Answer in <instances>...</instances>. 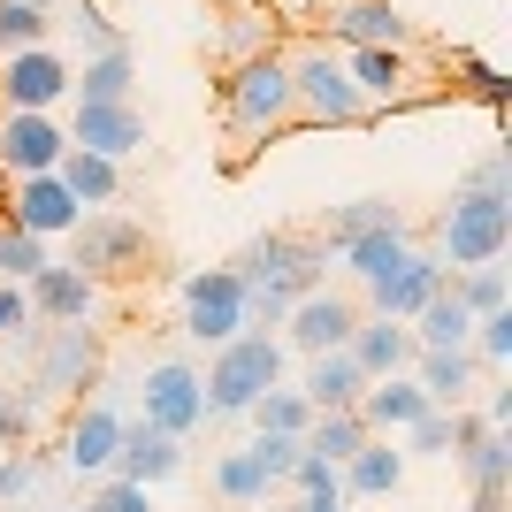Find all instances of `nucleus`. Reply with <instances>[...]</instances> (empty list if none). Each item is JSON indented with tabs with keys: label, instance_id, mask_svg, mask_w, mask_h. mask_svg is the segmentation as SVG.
I'll return each instance as SVG.
<instances>
[{
	"label": "nucleus",
	"instance_id": "obj_15",
	"mask_svg": "<svg viewBox=\"0 0 512 512\" xmlns=\"http://www.w3.org/2000/svg\"><path fill=\"white\" fill-rule=\"evenodd\" d=\"M344 352H352V367H360L367 383H383V375H406L421 344H413L406 321H383V314H375V321H360V329H352V344H344Z\"/></svg>",
	"mask_w": 512,
	"mask_h": 512
},
{
	"label": "nucleus",
	"instance_id": "obj_38",
	"mask_svg": "<svg viewBox=\"0 0 512 512\" xmlns=\"http://www.w3.org/2000/svg\"><path fill=\"white\" fill-rule=\"evenodd\" d=\"M375 222H390V199H352L344 214H329V245H344V237L375 230Z\"/></svg>",
	"mask_w": 512,
	"mask_h": 512
},
{
	"label": "nucleus",
	"instance_id": "obj_31",
	"mask_svg": "<svg viewBox=\"0 0 512 512\" xmlns=\"http://www.w3.org/2000/svg\"><path fill=\"white\" fill-rule=\"evenodd\" d=\"M69 92L77 100H130V54L123 46H100L85 62V77H69Z\"/></svg>",
	"mask_w": 512,
	"mask_h": 512
},
{
	"label": "nucleus",
	"instance_id": "obj_3",
	"mask_svg": "<svg viewBox=\"0 0 512 512\" xmlns=\"http://www.w3.org/2000/svg\"><path fill=\"white\" fill-rule=\"evenodd\" d=\"M436 245H444L451 268H482V260H497L512 245V199L505 192H459L451 199V214L436 222Z\"/></svg>",
	"mask_w": 512,
	"mask_h": 512
},
{
	"label": "nucleus",
	"instance_id": "obj_19",
	"mask_svg": "<svg viewBox=\"0 0 512 512\" xmlns=\"http://www.w3.org/2000/svg\"><path fill=\"white\" fill-rule=\"evenodd\" d=\"M123 413L115 406H85L77 421H69V467L77 474H100V467H115V444H123Z\"/></svg>",
	"mask_w": 512,
	"mask_h": 512
},
{
	"label": "nucleus",
	"instance_id": "obj_48",
	"mask_svg": "<svg viewBox=\"0 0 512 512\" xmlns=\"http://www.w3.org/2000/svg\"><path fill=\"white\" fill-rule=\"evenodd\" d=\"M512 421V398H505V390H490V406H482V428H505Z\"/></svg>",
	"mask_w": 512,
	"mask_h": 512
},
{
	"label": "nucleus",
	"instance_id": "obj_41",
	"mask_svg": "<svg viewBox=\"0 0 512 512\" xmlns=\"http://www.w3.org/2000/svg\"><path fill=\"white\" fill-rule=\"evenodd\" d=\"M299 436H253V459H260V467H268V482H283V474H291V467H299Z\"/></svg>",
	"mask_w": 512,
	"mask_h": 512
},
{
	"label": "nucleus",
	"instance_id": "obj_33",
	"mask_svg": "<svg viewBox=\"0 0 512 512\" xmlns=\"http://www.w3.org/2000/svg\"><path fill=\"white\" fill-rule=\"evenodd\" d=\"M214 490L230 497V505H260V497L276 490V482H268V467H260V459H253V444H245V451H230V459L214 467Z\"/></svg>",
	"mask_w": 512,
	"mask_h": 512
},
{
	"label": "nucleus",
	"instance_id": "obj_39",
	"mask_svg": "<svg viewBox=\"0 0 512 512\" xmlns=\"http://www.w3.org/2000/svg\"><path fill=\"white\" fill-rule=\"evenodd\" d=\"M406 436H413V451H459V413H421Z\"/></svg>",
	"mask_w": 512,
	"mask_h": 512
},
{
	"label": "nucleus",
	"instance_id": "obj_47",
	"mask_svg": "<svg viewBox=\"0 0 512 512\" xmlns=\"http://www.w3.org/2000/svg\"><path fill=\"white\" fill-rule=\"evenodd\" d=\"M16 436H31V413L16 398H0V444H16Z\"/></svg>",
	"mask_w": 512,
	"mask_h": 512
},
{
	"label": "nucleus",
	"instance_id": "obj_25",
	"mask_svg": "<svg viewBox=\"0 0 512 512\" xmlns=\"http://www.w3.org/2000/svg\"><path fill=\"white\" fill-rule=\"evenodd\" d=\"M344 77L360 85V100H406V46H352Z\"/></svg>",
	"mask_w": 512,
	"mask_h": 512
},
{
	"label": "nucleus",
	"instance_id": "obj_20",
	"mask_svg": "<svg viewBox=\"0 0 512 512\" xmlns=\"http://www.w3.org/2000/svg\"><path fill=\"white\" fill-rule=\"evenodd\" d=\"M406 253H413V245H406V222H398V214H390V222H375V230H360V237H344V245H337V260H344V268H352L360 283L390 276V268H398Z\"/></svg>",
	"mask_w": 512,
	"mask_h": 512
},
{
	"label": "nucleus",
	"instance_id": "obj_4",
	"mask_svg": "<svg viewBox=\"0 0 512 512\" xmlns=\"http://www.w3.org/2000/svg\"><path fill=\"white\" fill-rule=\"evenodd\" d=\"M222 107H230V123L253 130V138L283 130L291 123V62H283V54H245V62L230 69V85H222Z\"/></svg>",
	"mask_w": 512,
	"mask_h": 512
},
{
	"label": "nucleus",
	"instance_id": "obj_1",
	"mask_svg": "<svg viewBox=\"0 0 512 512\" xmlns=\"http://www.w3.org/2000/svg\"><path fill=\"white\" fill-rule=\"evenodd\" d=\"M321 245L314 237H291V230H268L245 245V260H237V283H245V321H268L276 329L283 314L299 299H314L321 291Z\"/></svg>",
	"mask_w": 512,
	"mask_h": 512
},
{
	"label": "nucleus",
	"instance_id": "obj_29",
	"mask_svg": "<svg viewBox=\"0 0 512 512\" xmlns=\"http://www.w3.org/2000/svg\"><path fill=\"white\" fill-rule=\"evenodd\" d=\"M54 176L69 184V199H77V207H107V199L123 192V169H115V161H100V153H77V146L54 161Z\"/></svg>",
	"mask_w": 512,
	"mask_h": 512
},
{
	"label": "nucleus",
	"instance_id": "obj_50",
	"mask_svg": "<svg viewBox=\"0 0 512 512\" xmlns=\"http://www.w3.org/2000/svg\"><path fill=\"white\" fill-rule=\"evenodd\" d=\"M222 8H245V0H222Z\"/></svg>",
	"mask_w": 512,
	"mask_h": 512
},
{
	"label": "nucleus",
	"instance_id": "obj_32",
	"mask_svg": "<svg viewBox=\"0 0 512 512\" xmlns=\"http://www.w3.org/2000/svg\"><path fill=\"white\" fill-rule=\"evenodd\" d=\"M253 428H260V436H306V428H314V406H306V398H299V390H260V398H253Z\"/></svg>",
	"mask_w": 512,
	"mask_h": 512
},
{
	"label": "nucleus",
	"instance_id": "obj_13",
	"mask_svg": "<svg viewBox=\"0 0 512 512\" xmlns=\"http://www.w3.org/2000/svg\"><path fill=\"white\" fill-rule=\"evenodd\" d=\"M436 291H444V260H436V253H406L390 276L367 283V306H375L383 321H413Z\"/></svg>",
	"mask_w": 512,
	"mask_h": 512
},
{
	"label": "nucleus",
	"instance_id": "obj_9",
	"mask_svg": "<svg viewBox=\"0 0 512 512\" xmlns=\"http://www.w3.org/2000/svg\"><path fill=\"white\" fill-rule=\"evenodd\" d=\"M69 146H77V153H100V161L123 169V153L146 146V123H138V107H130V100H77Z\"/></svg>",
	"mask_w": 512,
	"mask_h": 512
},
{
	"label": "nucleus",
	"instance_id": "obj_44",
	"mask_svg": "<svg viewBox=\"0 0 512 512\" xmlns=\"http://www.w3.org/2000/svg\"><path fill=\"white\" fill-rule=\"evenodd\" d=\"M39 482V459H0V497H23Z\"/></svg>",
	"mask_w": 512,
	"mask_h": 512
},
{
	"label": "nucleus",
	"instance_id": "obj_42",
	"mask_svg": "<svg viewBox=\"0 0 512 512\" xmlns=\"http://www.w3.org/2000/svg\"><path fill=\"white\" fill-rule=\"evenodd\" d=\"M85 512H153V490H138V482H107Z\"/></svg>",
	"mask_w": 512,
	"mask_h": 512
},
{
	"label": "nucleus",
	"instance_id": "obj_16",
	"mask_svg": "<svg viewBox=\"0 0 512 512\" xmlns=\"http://www.w3.org/2000/svg\"><path fill=\"white\" fill-rule=\"evenodd\" d=\"M367 421V436H406L413 421H421V413H436L421 398V383H413V375H383V383H367L360 390V406H352Z\"/></svg>",
	"mask_w": 512,
	"mask_h": 512
},
{
	"label": "nucleus",
	"instance_id": "obj_28",
	"mask_svg": "<svg viewBox=\"0 0 512 512\" xmlns=\"http://www.w3.org/2000/svg\"><path fill=\"white\" fill-rule=\"evenodd\" d=\"M92 367H100V344H92L85 321H69L62 337H54V352H46V367H39V390H69V383H85Z\"/></svg>",
	"mask_w": 512,
	"mask_h": 512
},
{
	"label": "nucleus",
	"instance_id": "obj_43",
	"mask_svg": "<svg viewBox=\"0 0 512 512\" xmlns=\"http://www.w3.org/2000/svg\"><path fill=\"white\" fill-rule=\"evenodd\" d=\"M467 85H474V100H490V107H505V69H490V62H467Z\"/></svg>",
	"mask_w": 512,
	"mask_h": 512
},
{
	"label": "nucleus",
	"instance_id": "obj_18",
	"mask_svg": "<svg viewBox=\"0 0 512 512\" xmlns=\"http://www.w3.org/2000/svg\"><path fill=\"white\" fill-rule=\"evenodd\" d=\"M23 299H31V314H46L54 329H69V321L92 314V283L77 276V268H54V260H46L39 276L23 283Z\"/></svg>",
	"mask_w": 512,
	"mask_h": 512
},
{
	"label": "nucleus",
	"instance_id": "obj_36",
	"mask_svg": "<svg viewBox=\"0 0 512 512\" xmlns=\"http://www.w3.org/2000/svg\"><path fill=\"white\" fill-rule=\"evenodd\" d=\"M451 291H459V306H467L474 321H482V314H505V268H497V260H482V268H467V276L451 283Z\"/></svg>",
	"mask_w": 512,
	"mask_h": 512
},
{
	"label": "nucleus",
	"instance_id": "obj_22",
	"mask_svg": "<svg viewBox=\"0 0 512 512\" xmlns=\"http://www.w3.org/2000/svg\"><path fill=\"white\" fill-rule=\"evenodd\" d=\"M406 329H413V344H421V352H467V337H474V314L459 306V291L444 283V291H436V299H428L421 314L406 321Z\"/></svg>",
	"mask_w": 512,
	"mask_h": 512
},
{
	"label": "nucleus",
	"instance_id": "obj_8",
	"mask_svg": "<svg viewBox=\"0 0 512 512\" xmlns=\"http://www.w3.org/2000/svg\"><path fill=\"white\" fill-rule=\"evenodd\" d=\"M69 153V130H54V115H0V176H54V161Z\"/></svg>",
	"mask_w": 512,
	"mask_h": 512
},
{
	"label": "nucleus",
	"instance_id": "obj_11",
	"mask_svg": "<svg viewBox=\"0 0 512 512\" xmlns=\"http://www.w3.org/2000/svg\"><path fill=\"white\" fill-rule=\"evenodd\" d=\"M138 253H146V230H138V222H123V214H85V222H77V260H69V268H77L85 283H100V276H123Z\"/></svg>",
	"mask_w": 512,
	"mask_h": 512
},
{
	"label": "nucleus",
	"instance_id": "obj_14",
	"mask_svg": "<svg viewBox=\"0 0 512 512\" xmlns=\"http://www.w3.org/2000/svg\"><path fill=\"white\" fill-rule=\"evenodd\" d=\"M283 329H291V344H299L306 360H321V352H344V344H352L360 306L337 299V291H314V299H299L291 314H283Z\"/></svg>",
	"mask_w": 512,
	"mask_h": 512
},
{
	"label": "nucleus",
	"instance_id": "obj_5",
	"mask_svg": "<svg viewBox=\"0 0 512 512\" xmlns=\"http://www.w3.org/2000/svg\"><path fill=\"white\" fill-rule=\"evenodd\" d=\"M291 115H306V123H360L367 100H360V85L344 77V62L299 54V62H291Z\"/></svg>",
	"mask_w": 512,
	"mask_h": 512
},
{
	"label": "nucleus",
	"instance_id": "obj_35",
	"mask_svg": "<svg viewBox=\"0 0 512 512\" xmlns=\"http://www.w3.org/2000/svg\"><path fill=\"white\" fill-rule=\"evenodd\" d=\"M23 46H46V8L39 0H0V54H23Z\"/></svg>",
	"mask_w": 512,
	"mask_h": 512
},
{
	"label": "nucleus",
	"instance_id": "obj_26",
	"mask_svg": "<svg viewBox=\"0 0 512 512\" xmlns=\"http://www.w3.org/2000/svg\"><path fill=\"white\" fill-rule=\"evenodd\" d=\"M344 46H406V16L390 8V0H352V8H337V23H329Z\"/></svg>",
	"mask_w": 512,
	"mask_h": 512
},
{
	"label": "nucleus",
	"instance_id": "obj_23",
	"mask_svg": "<svg viewBox=\"0 0 512 512\" xmlns=\"http://www.w3.org/2000/svg\"><path fill=\"white\" fill-rule=\"evenodd\" d=\"M459 459H467V474H474V512H497V497H505V482H512V436L505 428H482Z\"/></svg>",
	"mask_w": 512,
	"mask_h": 512
},
{
	"label": "nucleus",
	"instance_id": "obj_49",
	"mask_svg": "<svg viewBox=\"0 0 512 512\" xmlns=\"http://www.w3.org/2000/svg\"><path fill=\"white\" fill-rule=\"evenodd\" d=\"M291 512H344V497H299Z\"/></svg>",
	"mask_w": 512,
	"mask_h": 512
},
{
	"label": "nucleus",
	"instance_id": "obj_17",
	"mask_svg": "<svg viewBox=\"0 0 512 512\" xmlns=\"http://www.w3.org/2000/svg\"><path fill=\"white\" fill-rule=\"evenodd\" d=\"M184 467V451H176V436H161V428H123V444H115V482H138V490H153V482H169V474Z\"/></svg>",
	"mask_w": 512,
	"mask_h": 512
},
{
	"label": "nucleus",
	"instance_id": "obj_21",
	"mask_svg": "<svg viewBox=\"0 0 512 512\" xmlns=\"http://www.w3.org/2000/svg\"><path fill=\"white\" fill-rule=\"evenodd\" d=\"M413 383H421V398L436 413H459L474 390V360L467 352H413Z\"/></svg>",
	"mask_w": 512,
	"mask_h": 512
},
{
	"label": "nucleus",
	"instance_id": "obj_6",
	"mask_svg": "<svg viewBox=\"0 0 512 512\" xmlns=\"http://www.w3.org/2000/svg\"><path fill=\"white\" fill-rule=\"evenodd\" d=\"M253 321H245V283H237V268H207V276L184 283V337L199 344H230L245 337Z\"/></svg>",
	"mask_w": 512,
	"mask_h": 512
},
{
	"label": "nucleus",
	"instance_id": "obj_27",
	"mask_svg": "<svg viewBox=\"0 0 512 512\" xmlns=\"http://www.w3.org/2000/svg\"><path fill=\"white\" fill-rule=\"evenodd\" d=\"M337 474H344V490H352V497H390L398 482H406V459H398L390 444H375V436H367V444L352 451Z\"/></svg>",
	"mask_w": 512,
	"mask_h": 512
},
{
	"label": "nucleus",
	"instance_id": "obj_30",
	"mask_svg": "<svg viewBox=\"0 0 512 512\" xmlns=\"http://www.w3.org/2000/svg\"><path fill=\"white\" fill-rule=\"evenodd\" d=\"M299 444L314 451V459H329V467H344V459L367 444V421H360L352 406H344V413H314V428H306Z\"/></svg>",
	"mask_w": 512,
	"mask_h": 512
},
{
	"label": "nucleus",
	"instance_id": "obj_37",
	"mask_svg": "<svg viewBox=\"0 0 512 512\" xmlns=\"http://www.w3.org/2000/svg\"><path fill=\"white\" fill-rule=\"evenodd\" d=\"M283 482H299V497H344V474L329 459H314V451H299V467L283 474Z\"/></svg>",
	"mask_w": 512,
	"mask_h": 512
},
{
	"label": "nucleus",
	"instance_id": "obj_10",
	"mask_svg": "<svg viewBox=\"0 0 512 512\" xmlns=\"http://www.w3.org/2000/svg\"><path fill=\"white\" fill-rule=\"evenodd\" d=\"M207 421V398H199V375L184 360H161L146 375V428H161V436H192V428Z\"/></svg>",
	"mask_w": 512,
	"mask_h": 512
},
{
	"label": "nucleus",
	"instance_id": "obj_24",
	"mask_svg": "<svg viewBox=\"0 0 512 512\" xmlns=\"http://www.w3.org/2000/svg\"><path fill=\"white\" fill-rule=\"evenodd\" d=\"M360 390H367V375L352 367V352H321L314 367H306V406L314 413H344V406H360Z\"/></svg>",
	"mask_w": 512,
	"mask_h": 512
},
{
	"label": "nucleus",
	"instance_id": "obj_40",
	"mask_svg": "<svg viewBox=\"0 0 512 512\" xmlns=\"http://www.w3.org/2000/svg\"><path fill=\"white\" fill-rule=\"evenodd\" d=\"M474 344H482V360H490V367H505V360H512V306L474 321Z\"/></svg>",
	"mask_w": 512,
	"mask_h": 512
},
{
	"label": "nucleus",
	"instance_id": "obj_34",
	"mask_svg": "<svg viewBox=\"0 0 512 512\" xmlns=\"http://www.w3.org/2000/svg\"><path fill=\"white\" fill-rule=\"evenodd\" d=\"M39 268H46V237L16 230V222H0V276H8V283H31Z\"/></svg>",
	"mask_w": 512,
	"mask_h": 512
},
{
	"label": "nucleus",
	"instance_id": "obj_2",
	"mask_svg": "<svg viewBox=\"0 0 512 512\" xmlns=\"http://www.w3.org/2000/svg\"><path fill=\"white\" fill-rule=\"evenodd\" d=\"M276 383H283V344L276 337H230V344H214V367L199 383V398H207V413H253V398Z\"/></svg>",
	"mask_w": 512,
	"mask_h": 512
},
{
	"label": "nucleus",
	"instance_id": "obj_7",
	"mask_svg": "<svg viewBox=\"0 0 512 512\" xmlns=\"http://www.w3.org/2000/svg\"><path fill=\"white\" fill-rule=\"evenodd\" d=\"M77 69L54 54V46H23V54H0V107H16V115H46V107L69 92Z\"/></svg>",
	"mask_w": 512,
	"mask_h": 512
},
{
	"label": "nucleus",
	"instance_id": "obj_12",
	"mask_svg": "<svg viewBox=\"0 0 512 512\" xmlns=\"http://www.w3.org/2000/svg\"><path fill=\"white\" fill-rule=\"evenodd\" d=\"M0 207H8V222H16V230H31V237H62V230H77V222H85V207L69 199L62 176H16Z\"/></svg>",
	"mask_w": 512,
	"mask_h": 512
},
{
	"label": "nucleus",
	"instance_id": "obj_45",
	"mask_svg": "<svg viewBox=\"0 0 512 512\" xmlns=\"http://www.w3.org/2000/svg\"><path fill=\"white\" fill-rule=\"evenodd\" d=\"M77 31H85V39H100V46H115V23H107L100 0H77Z\"/></svg>",
	"mask_w": 512,
	"mask_h": 512
},
{
	"label": "nucleus",
	"instance_id": "obj_46",
	"mask_svg": "<svg viewBox=\"0 0 512 512\" xmlns=\"http://www.w3.org/2000/svg\"><path fill=\"white\" fill-rule=\"evenodd\" d=\"M23 314H31L23 283H0V337H8V329H23Z\"/></svg>",
	"mask_w": 512,
	"mask_h": 512
}]
</instances>
